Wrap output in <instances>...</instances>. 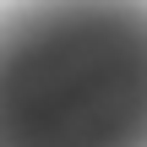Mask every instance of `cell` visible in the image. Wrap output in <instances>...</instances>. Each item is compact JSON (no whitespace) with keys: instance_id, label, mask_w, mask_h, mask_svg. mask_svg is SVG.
Masks as SVG:
<instances>
[{"instance_id":"1","label":"cell","mask_w":147,"mask_h":147,"mask_svg":"<svg viewBox=\"0 0 147 147\" xmlns=\"http://www.w3.org/2000/svg\"><path fill=\"white\" fill-rule=\"evenodd\" d=\"M0 147H147V0L0 5Z\"/></svg>"}]
</instances>
